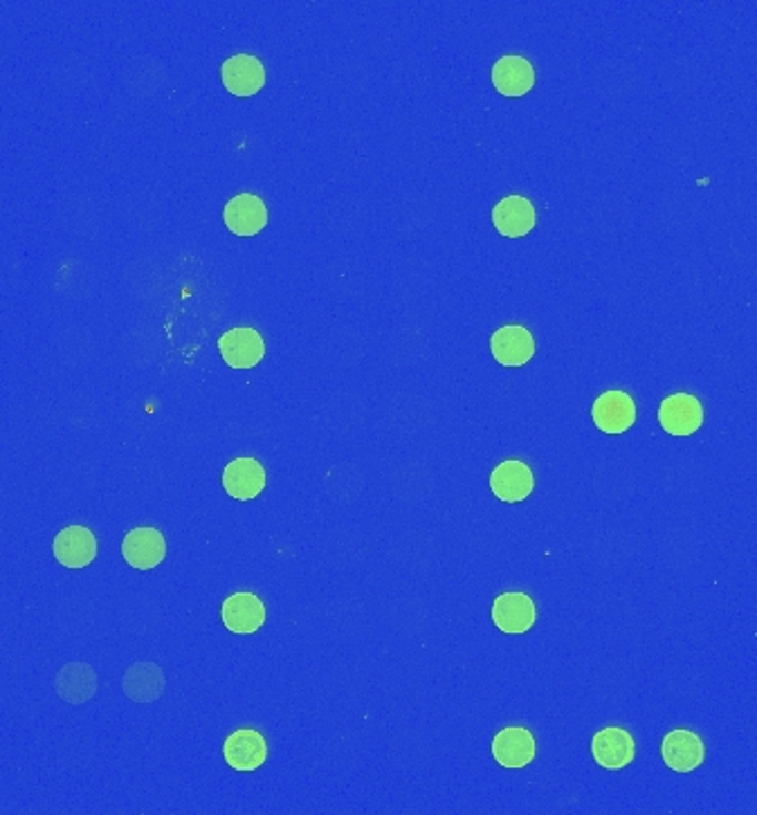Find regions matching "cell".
Listing matches in <instances>:
<instances>
[{"label":"cell","instance_id":"1","mask_svg":"<svg viewBox=\"0 0 757 815\" xmlns=\"http://www.w3.org/2000/svg\"><path fill=\"white\" fill-rule=\"evenodd\" d=\"M658 423L669 436H693L704 425V406L690 393L667 395L658 406Z\"/></svg>","mask_w":757,"mask_h":815},{"label":"cell","instance_id":"2","mask_svg":"<svg viewBox=\"0 0 757 815\" xmlns=\"http://www.w3.org/2000/svg\"><path fill=\"white\" fill-rule=\"evenodd\" d=\"M661 757L675 773H693L706 760V746L693 730H672L663 737Z\"/></svg>","mask_w":757,"mask_h":815},{"label":"cell","instance_id":"3","mask_svg":"<svg viewBox=\"0 0 757 815\" xmlns=\"http://www.w3.org/2000/svg\"><path fill=\"white\" fill-rule=\"evenodd\" d=\"M592 755L601 768L621 771L630 766L636 757V742L632 732L618 725L603 728L592 740Z\"/></svg>","mask_w":757,"mask_h":815},{"label":"cell","instance_id":"4","mask_svg":"<svg viewBox=\"0 0 757 815\" xmlns=\"http://www.w3.org/2000/svg\"><path fill=\"white\" fill-rule=\"evenodd\" d=\"M221 76L223 86L236 97H252L266 86V68L252 54L229 56L221 68Z\"/></svg>","mask_w":757,"mask_h":815},{"label":"cell","instance_id":"5","mask_svg":"<svg viewBox=\"0 0 757 815\" xmlns=\"http://www.w3.org/2000/svg\"><path fill=\"white\" fill-rule=\"evenodd\" d=\"M592 419L605 434H625L636 423V402L625 391H605L592 406Z\"/></svg>","mask_w":757,"mask_h":815},{"label":"cell","instance_id":"6","mask_svg":"<svg viewBox=\"0 0 757 815\" xmlns=\"http://www.w3.org/2000/svg\"><path fill=\"white\" fill-rule=\"evenodd\" d=\"M218 351L232 369H255L266 355V344L259 331L241 326V329H232L221 336Z\"/></svg>","mask_w":757,"mask_h":815},{"label":"cell","instance_id":"7","mask_svg":"<svg viewBox=\"0 0 757 815\" xmlns=\"http://www.w3.org/2000/svg\"><path fill=\"white\" fill-rule=\"evenodd\" d=\"M223 755L234 771H257L268 760V744L255 728H241L227 737Z\"/></svg>","mask_w":757,"mask_h":815},{"label":"cell","instance_id":"8","mask_svg":"<svg viewBox=\"0 0 757 815\" xmlns=\"http://www.w3.org/2000/svg\"><path fill=\"white\" fill-rule=\"evenodd\" d=\"M535 487V476L524 461H503L490 474V491L497 499L507 504H518L531 497Z\"/></svg>","mask_w":757,"mask_h":815},{"label":"cell","instance_id":"9","mask_svg":"<svg viewBox=\"0 0 757 815\" xmlns=\"http://www.w3.org/2000/svg\"><path fill=\"white\" fill-rule=\"evenodd\" d=\"M538 620V609L531 596L522 591H509L494 598L492 622L503 633H526Z\"/></svg>","mask_w":757,"mask_h":815},{"label":"cell","instance_id":"10","mask_svg":"<svg viewBox=\"0 0 757 815\" xmlns=\"http://www.w3.org/2000/svg\"><path fill=\"white\" fill-rule=\"evenodd\" d=\"M538 746L529 728H503L492 740V757L503 768H524L535 760Z\"/></svg>","mask_w":757,"mask_h":815},{"label":"cell","instance_id":"11","mask_svg":"<svg viewBox=\"0 0 757 815\" xmlns=\"http://www.w3.org/2000/svg\"><path fill=\"white\" fill-rule=\"evenodd\" d=\"M490 349L501 367H524L535 355V340L524 326L511 323L492 333Z\"/></svg>","mask_w":757,"mask_h":815},{"label":"cell","instance_id":"12","mask_svg":"<svg viewBox=\"0 0 757 815\" xmlns=\"http://www.w3.org/2000/svg\"><path fill=\"white\" fill-rule=\"evenodd\" d=\"M223 487L236 502L255 499L266 487V470L257 458H234L223 470Z\"/></svg>","mask_w":757,"mask_h":815},{"label":"cell","instance_id":"13","mask_svg":"<svg viewBox=\"0 0 757 815\" xmlns=\"http://www.w3.org/2000/svg\"><path fill=\"white\" fill-rule=\"evenodd\" d=\"M225 225L236 236H255L268 225V207L257 194H236L223 209Z\"/></svg>","mask_w":757,"mask_h":815},{"label":"cell","instance_id":"14","mask_svg":"<svg viewBox=\"0 0 757 815\" xmlns=\"http://www.w3.org/2000/svg\"><path fill=\"white\" fill-rule=\"evenodd\" d=\"M221 618L232 633H257L266 622V605L257 594L241 591L223 602Z\"/></svg>","mask_w":757,"mask_h":815},{"label":"cell","instance_id":"15","mask_svg":"<svg viewBox=\"0 0 757 815\" xmlns=\"http://www.w3.org/2000/svg\"><path fill=\"white\" fill-rule=\"evenodd\" d=\"M54 557L65 568H83L98 557V539L86 526H68L54 537Z\"/></svg>","mask_w":757,"mask_h":815},{"label":"cell","instance_id":"16","mask_svg":"<svg viewBox=\"0 0 757 815\" xmlns=\"http://www.w3.org/2000/svg\"><path fill=\"white\" fill-rule=\"evenodd\" d=\"M492 84L503 97H524L535 86V68L518 54L501 56L492 65Z\"/></svg>","mask_w":757,"mask_h":815},{"label":"cell","instance_id":"17","mask_svg":"<svg viewBox=\"0 0 757 815\" xmlns=\"http://www.w3.org/2000/svg\"><path fill=\"white\" fill-rule=\"evenodd\" d=\"M492 223L497 231L507 238H522L535 227L538 214H535L533 203L526 196L513 194V196L501 198L492 207Z\"/></svg>","mask_w":757,"mask_h":815},{"label":"cell","instance_id":"18","mask_svg":"<svg viewBox=\"0 0 757 815\" xmlns=\"http://www.w3.org/2000/svg\"><path fill=\"white\" fill-rule=\"evenodd\" d=\"M124 559L137 570H151L166 557V541L157 528H133L122 544Z\"/></svg>","mask_w":757,"mask_h":815},{"label":"cell","instance_id":"19","mask_svg":"<svg viewBox=\"0 0 757 815\" xmlns=\"http://www.w3.org/2000/svg\"><path fill=\"white\" fill-rule=\"evenodd\" d=\"M164 690V674L153 663H135L124 674V692L137 703L155 701Z\"/></svg>","mask_w":757,"mask_h":815},{"label":"cell","instance_id":"20","mask_svg":"<svg viewBox=\"0 0 757 815\" xmlns=\"http://www.w3.org/2000/svg\"><path fill=\"white\" fill-rule=\"evenodd\" d=\"M74 679H76L74 663L65 666L57 674L54 685H57V692L61 694L63 701H68V703H83V701H89L98 692V677H95V672L89 666H83L79 681H74Z\"/></svg>","mask_w":757,"mask_h":815}]
</instances>
